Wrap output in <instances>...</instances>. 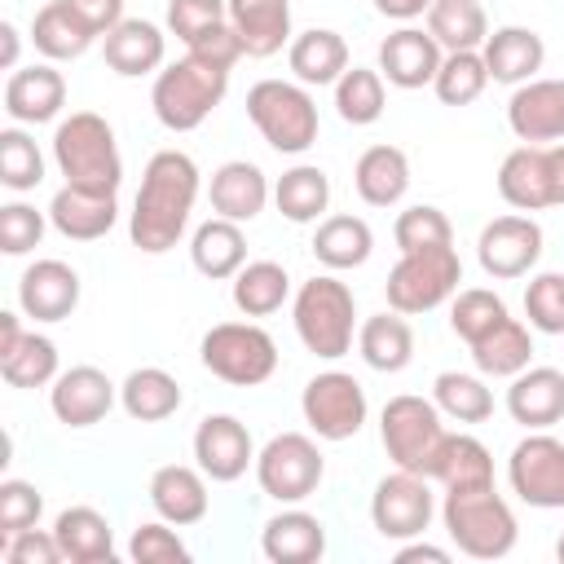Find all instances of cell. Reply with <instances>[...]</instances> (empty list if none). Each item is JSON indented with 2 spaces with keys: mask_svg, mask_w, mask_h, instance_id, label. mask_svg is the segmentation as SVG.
I'll return each mask as SVG.
<instances>
[{
  "mask_svg": "<svg viewBox=\"0 0 564 564\" xmlns=\"http://www.w3.org/2000/svg\"><path fill=\"white\" fill-rule=\"evenodd\" d=\"M93 40H97V31L66 0H48L31 22V44L48 62H75V57H84L93 48Z\"/></svg>",
  "mask_w": 564,
  "mask_h": 564,
  "instance_id": "836d02e7",
  "label": "cell"
},
{
  "mask_svg": "<svg viewBox=\"0 0 564 564\" xmlns=\"http://www.w3.org/2000/svg\"><path fill=\"white\" fill-rule=\"evenodd\" d=\"M44 511V494L31 480H0V538L35 529Z\"/></svg>",
  "mask_w": 564,
  "mask_h": 564,
  "instance_id": "816d5d0a",
  "label": "cell"
},
{
  "mask_svg": "<svg viewBox=\"0 0 564 564\" xmlns=\"http://www.w3.org/2000/svg\"><path fill=\"white\" fill-rule=\"evenodd\" d=\"M185 53H189V57H198L203 66H216V70H234V66H238V57H247V48H242V40H238V31H234L229 22H220V26L203 31L198 40H189V44H185Z\"/></svg>",
  "mask_w": 564,
  "mask_h": 564,
  "instance_id": "9f6ffc18",
  "label": "cell"
},
{
  "mask_svg": "<svg viewBox=\"0 0 564 564\" xmlns=\"http://www.w3.org/2000/svg\"><path fill=\"white\" fill-rule=\"evenodd\" d=\"M392 238H397L401 251L449 247V242H454V225H449V216H445L441 207H432V203H414V207H405V212L397 216Z\"/></svg>",
  "mask_w": 564,
  "mask_h": 564,
  "instance_id": "681fc988",
  "label": "cell"
},
{
  "mask_svg": "<svg viewBox=\"0 0 564 564\" xmlns=\"http://www.w3.org/2000/svg\"><path fill=\"white\" fill-rule=\"evenodd\" d=\"M273 203L291 225H313L322 220V212L330 207V176L317 163H295L278 176L273 185Z\"/></svg>",
  "mask_w": 564,
  "mask_h": 564,
  "instance_id": "74e56055",
  "label": "cell"
},
{
  "mask_svg": "<svg viewBox=\"0 0 564 564\" xmlns=\"http://www.w3.org/2000/svg\"><path fill=\"white\" fill-rule=\"evenodd\" d=\"M194 463L216 485L247 476V467H256V445H251L247 423L234 414H207L194 427Z\"/></svg>",
  "mask_w": 564,
  "mask_h": 564,
  "instance_id": "2e32d148",
  "label": "cell"
},
{
  "mask_svg": "<svg viewBox=\"0 0 564 564\" xmlns=\"http://www.w3.org/2000/svg\"><path fill=\"white\" fill-rule=\"evenodd\" d=\"M115 397H119V388L97 366H70L48 388V405H53L57 423H66V427H93V423H101L110 414Z\"/></svg>",
  "mask_w": 564,
  "mask_h": 564,
  "instance_id": "ac0fdd59",
  "label": "cell"
},
{
  "mask_svg": "<svg viewBox=\"0 0 564 564\" xmlns=\"http://www.w3.org/2000/svg\"><path fill=\"white\" fill-rule=\"evenodd\" d=\"M44 181V154L22 128L0 132V185L13 194H26Z\"/></svg>",
  "mask_w": 564,
  "mask_h": 564,
  "instance_id": "c3c4849f",
  "label": "cell"
},
{
  "mask_svg": "<svg viewBox=\"0 0 564 564\" xmlns=\"http://www.w3.org/2000/svg\"><path fill=\"white\" fill-rule=\"evenodd\" d=\"M555 555H560V564H564V533H560V542H555Z\"/></svg>",
  "mask_w": 564,
  "mask_h": 564,
  "instance_id": "e7e4bbea",
  "label": "cell"
},
{
  "mask_svg": "<svg viewBox=\"0 0 564 564\" xmlns=\"http://www.w3.org/2000/svg\"><path fill=\"white\" fill-rule=\"evenodd\" d=\"M441 524L467 560H502L516 551V538H520L516 511L494 485L449 489L441 502Z\"/></svg>",
  "mask_w": 564,
  "mask_h": 564,
  "instance_id": "3957f363",
  "label": "cell"
},
{
  "mask_svg": "<svg viewBox=\"0 0 564 564\" xmlns=\"http://www.w3.org/2000/svg\"><path fill=\"white\" fill-rule=\"evenodd\" d=\"M22 335H26V330H22V317L4 308V313H0V357H4V352H13Z\"/></svg>",
  "mask_w": 564,
  "mask_h": 564,
  "instance_id": "be15d7a7",
  "label": "cell"
},
{
  "mask_svg": "<svg viewBox=\"0 0 564 564\" xmlns=\"http://www.w3.org/2000/svg\"><path fill=\"white\" fill-rule=\"evenodd\" d=\"M322 476H326V458H322L317 441L304 432H278L256 454V480L273 502L295 507V502L313 498Z\"/></svg>",
  "mask_w": 564,
  "mask_h": 564,
  "instance_id": "30bf717a",
  "label": "cell"
},
{
  "mask_svg": "<svg viewBox=\"0 0 564 564\" xmlns=\"http://www.w3.org/2000/svg\"><path fill=\"white\" fill-rule=\"evenodd\" d=\"M18 44H22L18 26L13 22H0V66L4 70H18Z\"/></svg>",
  "mask_w": 564,
  "mask_h": 564,
  "instance_id": "6125c7cd",
  "label": "cell"
},
{
  "mask_svg": "<svg viewBox=\"0 0 564 564\" xmlns=\"http://www.w3.org/2000/svg\"><path fill=\"white\" fill-rule=\"evenodd\" d=\"M291 322L300 344L322 357V361H339L344 352H352V335H357V300L352 286L339 282L335 273H317L308 278L295 300H291Z\"/></svg>",
  "mask_w": 564,
  "mask_h": 564,
  "instance_id": "277c9868",
  "label": "cell"
},
{
  "mask_svg": "<svg viewBox=\"0 0 564 564\" xmlns=\"http://www.w3.org/2000/svg\"><path fill=\"white\" fill-rule=\"evenodd\" d=\"M260 551L269 564H317L326 555V524L300 507L278 511L260 529Z\"/></svg>",
  "mask_w": 564,
  "mask_h": 564,
  "instance_id": "cb8c5ba5",
  "label": "cell"
},
{
  "mask_svg": "<svg viewBox=\"0 0 564 564\" xmlns=\"http://www.w3.org/2000/svg\"><path fill=\"white\" fill-rule=\"evenodd\" d=\"M432 516H436V498H432L427 476H414V471H401L397 467L370 494V524L388 542L423 538L427 524H432Z\"/></svg>",
  "mask_w": 564,
  "mask_h": 564,
  "instance_id": "4fadbf2b",
  "label": "cell"
},
{
  "mask_svg": "<svg viewBox=\"0 0 564 564\" xmlns=\"http://www.w3.org/2000/svg\"><path fill=\"white\" fill-rule=\"evenodd\" d=\"M119 405L137 423H163L181 410V383L159 366H141L119 383Z\"/></svg>",
  "mask_w": 564,
  "mask_h": 564,
  "instance_id": "f35d334b",
  "label": "cell"
},
{
  "mask_svg": "<svg viewBox=\"0 0 564 564\" xmlns=\"http://www.w3.org/2000/svg\"><path fill=\"white\" fill-rule=\"evenodd\" d=\"M207 198H212V212L225 216V220H238V225L256 220L269 203V176L251 159H229L212 172Z\"/></svg>",
  "mask_w": 564,
  "mask_h": 564,
  "instance_id": "83f0119b",
  "label": "cell"
},
{
  "mask_svg": "<svg viewBox=\"0 0 564 564\" xmlns=\"http://www.w3.org/2000/svg\"><path fill=\"white\" fill-rule=\"evenodd\" d=\"M198 357L216 379L234 388H256L278 370V344L256 322H216L203 335Z\"/></svg>",
  "mask_w": 564,
  "mask_h": 564,
  "instance_id": "9c48e42d",
  "label": "cell"
},
{
  "mask_svg": "<svg viewBox=\"0 0 564 564\" xmlns=\"http://www.w3.org/2000/svg\"><path fill=\"white\" fill-rule=\"evenodd\" d=\"M524 317L542 335H564V273H533L524 286Z\"/></svg>",
  "mask_w": 564,
  "mask_h": 564,
  "instance_id": "f907efd6",
  "label": "cell"
},
{
  "mask_svg": "<svg viewBox=\"0 0 564 564\" xmlns=\"http://www.w3.org/2000/svg\"><path fill=\"white\" fill-rule=\"evenodd\" d=\"M445 414L436 410V401L427 397H414V392H401V397H388L383 414H379V441L388 449V458L401 467V471H414V476H432V463H436V449L445 441Z\"/></svg>",
  "mask_w": 564,
  "mask_h": 564,
  "instance_id": "ba28073f",
  "label": "cell"
},
{
  "mask_svg": "<svg viewBox=\"0 0 564 564\" xmlns=\"http://www.w3.org/2000/svg\"><path fill=\"white\" fill-rule=\"evenodd\" d=\"M507 485L524 507L560 511L564 507V441L529 432L507 458Z\"/></svg>",
  "mask_w": 564,
  "mask_h": 564,
  "instance_id": "5bb4252c",
  "label": "cell"
},
{
  "mask_svg": "<svg viewBox=\"0 0 564 564\" xmlns=\"http://www.w3.org/2000/svg\"><path fill=\"white\" fill-rule=\"evenodd\" d=\"M419 560H427V564H449V551H445V546H432V542L410 538V542L397 551V564H419Z\"/></svg>",
  "mask_w": 564,
  "mask_h": 564,
  "instance_id": "91938a15",
  "label": "cell"
},
{
  "mask_svg": "<svg viewBox=\"0 0 564 564\" xmlns=\"http://www.w3.org/2000/svg\"><path fill=\"white\" fill-rule=\"evenodd\" d=\"M432 401L454 423H485L494 414V392L485 388V379L463 370H441L432 383Z\"/></svg>",
  "mask_w": 564,
  "mask_h": 564,
  "instance_id": "7bdbcfd3",
  "label": "cell"
},
{
  "mask_svg": "<svg viewBox=\"0 0 564 564\" xmlns=\"http://www.w3.org/2000/svg\"><path fill=\"white\" fill-rule=\"evenodd\" d=\"M427 31L445 53H463V48H480L489 40V18H485L480 0H432Z\"/></svg>",
  "mask_w": 564,
  "mask_h": 564,
  "instance_id": "b9f144b4",
  "label": "cell"
},
{
  "mask_svg": "<svg viewBox=\"0 0 564 564\" xmlns=\"http://www.w3.org/2000/svg\"><path fill=\"white\" fill-rule=\"evenodd\" d=\"M480 57H485L494 84L520 88V84L538 79L542 62H546V44H542V35L529 31V26H498V31H489V40L480 44Z\"/></svg>",
  "mask_w": 564,
  "mask_h": 564,
  "instance_id": "d4e9b609",
  "label": "cell"
},
{
  "mask_svg": "<svg viewBox=\"0 0 564 564\" xmlns=\"http://www.w3.org/2000/svg\"><path fill=\"white\" fill-rule=\"evenodd\" d=\"M0 375H4L9 388H44V383H53L62 375L57 370V344L48 335L26 330L18 339V348L0 357Z\"/></svg>",
  "mask_w": 564,
  "mask_h": 564,
  "instance_id": "f6af8a7d",
  "label": "cell"
},
{
  "mask_svg": "<svg viewBox=\"0 0 564 564\" xmlns=\"http://www.w3.org/2000/svg\"><path fill=\"white\" fill-rule=\"evenodd\" d=\"M427 480H436L445 494H449V489H485V485H494V458H489V449H485L476 436H467V432H445Z\"/></svg>",
  "mask_w": 564,
  "mask_h": 564,
  "instance_id": "e575fe53",
  "label": "cell"
},
{
  "mask_svg": "<svg viewBox=\"0 0 564 564\" xmlns=\"http://www.w3.org/2000/svg\"><path fill=\"white\" fill-rule=\"evenodd\" d=\"M300 414L313 427V436L322 441H348L361 432L370 405H366V388L348 375V370H322L304 383L300 392Z\"/></svg>",
  "mask_w": 564,
  "mask_h": 564,
  "instance_id": "7c38bea8",
  "label": "cell"
},
{
  "mask_svg": "<svg viewBox=\"0 0 564 564\" xmlns=\"http://www.w3.org/2000/svg\"><path fill=\"white\" fill-rule=\"evenodd\" d=\"M53 533H57L62 555H66L70 564H101V560H115V533H110V520H106L97 507H66V511H57Z\"/></svg>",
  "mask_w": 564,
  "mask_h": 564,
  "instance_id": "d590c367",
  "label": "cell"
},
{
  "mask_svg": "<svg viewBox=\"0 0 564 564\" xmlns=\"http://www.w3.org/2000/svg\"><path fill=\"white\" fill-rule=\"evenodd\" d=\"M115 220H119L115 194H88V189L62 185L48 203V225L70 242H97L115 229Z\"/></svg>",
  "mask_w": 564,
  "mask_h": 564,
  "instance_id": "484cf974",
  "label": "cell"
},
{
  "mask_svg": "<svg viewBox=\"0 0 564 564\" xmlns=\"http://www.w3.org/2000/svg\"><path fill=\"white\" fill-rule=\"evenodd\" d=\"M375 251V234L361 216H326L313 234V256L326 269H361Z\"/></svg>",
  "mask_w": 564,
  "mask_h": 564,
  "instance_id": "60d3db41",
  "label": "cell"
},
{
  "mask_svg": "<svg viewBox=\"0 0 564 564\" xmlns=\"http://www.w3.org/2000/svg\"><path fill=\"white\" fill-rule=\"evenodd\" d=\"M502 317H507L502 295H498V291H485V286H467V291H458L454 304H449V330H454L467 348H471L480 335H489Z\"/></svg>",
  "mask_w": 564,
  "mask_h": 564,
  "instance_id": "7dc6e473",
  "label": "cell"
},
{
  "mask_svg": "<svg viewBox=\"0 0 564 564\" xmlns=\"http://www.w3.org/2000/svg\"><path fill=\"white\" fill-rule=\"evenodd\" d=\"M128 555L137 564H189V546L167 529V520L163 524H141L128 542Z\"/></svg>",
  "mask_w": 564,
  "mask_h": 564,
  "instance_id": "11a10c76",
  "label": "cell"
},
{
  "mask_svg": "<svg viewBox=\"0 0 564 564\" xmlns=\"http://www.w3.org/2000/svg\"><path fill=\"white\" fill-rule=\"evenodd\" d=\"M225 93H229V70L203 66L198 57L185 53L181 62H172L154 75L150 106L167 132H194L225 101Z\"/></svg>",
  "mask_w": 564,
  "mask_h": 564,
  "instance_id": "5b68a950",
  "label": "cell"
},
{
  "mask_svg": "<svg viewBox=\"0 0 564 564\" xmlns=\"http://www.w3.org/2000/svg\"><path fill=\"white\" fill-rule=\"evenodd\" d=\"M53 163L66 176V185L88 189V194H119L123 185V159H119L115 128L93 110H75L57 123Z\"/></svg>",
  "mask_w": 564,
  "mask_h": 564,
  "instance_id": "7a4b0ae2",
  "label": "cell"
},
{
  "mask_svg": "<svg viewBox=\"0 0 564 564\" xmlns=\"http://www.w3.org/2000/svg\"><path fill=\"white\" fill-rule=\"evenodd\" d=\"M375 9H379L383 18H392V22H410V18L427 13L432 0H375Z\"/></svg>",
  "mask_w": 564,
  "mask_h": 564,
  "instance_id": "94428289",
  "label": "cell"
},
{
  "mask_svg": "<svg viewBox=\"0 0 564 564\" xmlns=\"http://www.w3.org/2000/svg\"><path fill=\"white\" fill-rule=\"evenodd\" d=\"M229 26L238 31L247 57H273L291 44V0H225Z\"/></svg>",
  "mask_w": 564,
  "mask_h": 564,
  "instance_id": "f1b7e54d",
  "label": "cell"
},
{
  "mask_svg": "<svg viewBox=\"0 0 564 564\" xmlns=\"http://www.w3.org/2000/svg\"><path fill=\"white\" fill-rule=\"evenodd\" d=\"M229 295H234V308H238L242 317H269V313H278V308L286 304L291 278H286V269H282L278 260H247V264L234 273Z\"/></svg>",
  "mask_w": 564,
  "mask_h": 564,
  "instance_id": "ab89813d",
  "label": "cell"
},
{
  "mask_svg": "<svg viewBox=\"0 0 564 564\" xmlns=\"http://www.w3.org/2000/svg\"><path fill=\"white\" fill-rule=\"evenodd\" d=\"M44 238V212L31 203H4L0 207V251L4 256H26Z\"/></svg>",
  "mask_w": 564,
  "mask_h": 564,
  "instance_id": "f5cc1de1",
  "label": "cell"
},
{
  "mask_svg": "<svg viewBox=\"0 0 564 564\" xmlns=\"http://www.w3.org/2000/svg\"><path fill=\"white\" fill-rule=\"evenodd\" d=\"M101 57L123 79L159 75L163 57H167V35H163V26H154L145 18H123L115 31L101 35Z\"/></svg>",
  "mask_w": 564,
  "mask_h": 564,
  "instance_id": "7402d4cb",
  "label": "cell"
},
{
  "mask_svg": "<svg viewBox=\"0 0 564 564\" xmlns=\"http://www.w3.org/2000/svg\"><path fill=\"white\" fill-rule=\"evenodd\" d=\"M489 84V66L480 57V48H463V53H445L441 70L432 79L441 106H471Z\"/></svg>",
  "mask_w": 564,
  "mask_h": 564,
  "instance_id": "bcb514c9",
  "label": "cell"
},
{
  "mask_svg": "<svg viewBox=\"0 0 564 564\" xmlns=\"http://www.w3.org/2000/svg\"><path fill=\"white\" fill-rule=\"evenodd\" d=\"M66 106V79L53 62L18 66L4 84V115L13 123H48Z\"/></svg>",
  "mask_w": 564,
  "mask_h": 564,
  "instance_id": "44dd1931",
  "label": "cell"
},
{
  "mask_svg": "<svg viewBox=\"0 0 564 564\" xmlns=\"http://www.w3.org/2000/svg\"><path fill=\"white\" fill-rule=\"evenodd\" d=\"M388 106V93H383V75L370 70V66H348L339 79H335V110L344 123L352 128H366L383 115Z\"/></svg>",
  "mask_w": 564,
  "mask_h": 564,
  "instance_id": "ee69618b",
  "label": "cell"
},
{
  "mask_svg": "<svg viewBox=\"0 0 564 564\" xmlns=\"http://www.w3.org/2000/svg\"><path fill=\"white\" fill-rule=\"evenodd\" d=\"M507 414H511V423H520L529 432H546L551 423H560L564 419V370L524 366L520 375H511Z\"/></svg>",
  "mask_w": 564,
  "mask_h": 564,
  "instance_id": "ffe728a7",
  "label": "cell"
},
{
  "mask_svg": "<svg viewBox=\"0 0 564 564\" xmlns=\"http://www.w3.org/2000/svg\"><path fill=\"white\" fill-rule=\"evenodd\" d=\"M220 22H229V4L225 0H167V31L181 44L198 40L203 31H212Z\"/></svg>",
  "mask_w": 564,
  "mask_h": 564,
  "instance_id": "db71d44e",
  "label": "cell"
},
{
  "mask_svg": "<svg viewBox=\"0 0 564 564\" xmlns=\"http://www.w3.org/2000/svg\"><path fill=\"white\" fill-rule=\"evenodd\" d=\"M445 48L432 40V31L419 26H401L379 44V75L392 88H423L436 79Z\"/></svg>",
  "mask_w": 564,
  "mask_h": 564,
  "instance_id": "603a6c76",
  "label": "cell"
},
{
  "mask_svg": "<svg viewBox=\"0 0 564 564\" xmlns=\"http://www.w3.org/2000/svg\"><path fill=\"white\" fill-rule=\"evenodd\" d=\"M507 123L524 145L564 141V79H529L507 101Z\"/></svg>",
  "mask_w": 564,
  "mask_h": 564,
  "instance_id": "d6986e66",
  "label": "cell"
},
{
  "mask_svg": "<svg viewBox=\"0 0 564 564\" xmlns=\"http://www.w3.org/2000/svg\"><path fill=\"white\" fill-rule=\"evenodd\" d=\"M247 119L278 154H304L317 141V101L295 79H260L247 88Z\"/></svg>",
  "mask_w": 564,
  "mask_h": 564,
  "instance_id": "8992f818",
  "label": "cell"
},
{
  "mask_svg": "<svg viewBox=\"0 0 564 564\" xmlns=\"http://www.w3.org/2000/svg\"><path fill=\"white\" fill-rule=\"evenodd\" d=\"M97 35H106V31H115L119 22H123V0H66Z\"/></svg>",
  "mask_w": 564,
  "mask_h": 564,
  "instance_id": "680465c9",
  "label": "cell"
},
{
  "mask_svg": "<svg viewBox=\"0 0 564 564\" xmlns=\"http://www.w3.org/2000/svg\"><path fill=\"white\" fill-rule=\"evenodd\" d=\"M207 476L203 467H185V463H167L150 476V507L159 511V520L185 529L198 524L207 516Z\"/></svg>",
  "mask_w": 564,
  "mask_h": 564,
  "instance_id": "4316f807",
  "label": "cell"
},
{
  "mask_svg": "<svg viewBox=\"0 0 564 564\" xmlns=\"http://www.w3.org/2000/svg\"><path fill=\"white\" fill-rule=\"evenodd\" d=\"M352 189L366 207H392L410 189V159L401 145H370L352 163Z\"/></svg>",
  "mask_w": 564,
  "mask_h": 564,
  "instance_id": "f546056e",
  "label": "cell"
},
{
  "mask_svg": "<svg viewBox=\"0 0 564 564\" xmlns=\"http://www.w3.org/2000/svg\"><path fill=\"white\" fill-rule=\"evenodd\" d=\"M458 282H463V260H458L454 242L423 247V251H401V260L392 264V273L383 282V295H388V308L414 317V313H432L445 300H454Z\"/></svg>",
  "mask_w": 564,
  "mask_h": 564,
  "instance_id": "52a82bcc",
  "label": "cell"
},
{
  "mask_svg": "<svg viewBox=\"0 0 564 564\" xmlns=\"http://www.w3.org/2000/svg\"><path fill=\"white\" fill-rule=\"evenodd\" d=\"M471 361H476L480 375H494V379L520 375L533 361V335H529V326L507 313L489 335H480L471 344Z\"/></svg>",
  "mask_w": 564,
  "mask_h": 564,
  "instance_id": "8d00e7d4",
  "label": "cell"
},
{
  "mask_svg": "<svg viewBox=\"0 0 564 564\" xmlns=\"http://www.w3.org/2000/svg\"><path fill=\"white\" fill-rule=\"evenodd\" d=\"M198 198V163L185 150H159L150 154L141 172V189L132 198L128 238L145 256H163L181 242L189 212Z\"/></svg>",
  "mask_w": 564,
  "mask_h": 564,
  "instance_id": "6da1fadb",
  "label": "cell"
},
{
  "mask_svg": "<svg viewBox=\"0 0 564 564\" xmlns=\"http://www.w3.org/2000/svg\"><path fill=\"white\" fill-rule=\"evenodd\" d=\"M542 256V225L533 216H498L476 238V260L494 282L524 278Z\"/></svg>",
  "mask_w": 564,
  "mask_h": 564,
  "instance_id": "9a60e30c",
  "label": "cell"
},
{
  "mask_svg": "<svg viewBox=\"0 0 564 564\" xmlns=\"http://www.w3.org/2000/svg\"><path fill=\"white\" fill-rule=\"evenodd\" d=\"M286 62H291V75L304 84V88H322V84H335L344 70H348V40L330 26H313V31H300L286 48Z\"/></svg>",
  "mask_w": 564,
  "mask_h": 564,
  "instance_id": "4dcf8cb0",
  "label": "cell"
},
{
  "mask_svg": "<svg viewBox=\"0 0 564 564\" xmlns=\"http://www.w3.org/2000/svg\"><path fill=\"white\" fill-rule=\"evenodd\" d=\"M357 352L370 370L379 375H397L414 361V330L405 322V313H375L357 326Z\"/></svg>",
  "mask_w": 564,
  "mask_h": 564,
  "instance_id": "d6a6232c",
  "label": "cell"
},
{
  "mask_svg": "<svg viewBox=\"0 0 564 564\" xmlns=\"http://www.w3.org/2000/svg\"><path fill=\"white\" fill-rule=\"evenodd\" d=\"M498 194L516 212L564 207V141L516 145L498 167Z\"/></svg>",
  "mask_w": 564,
  "mask_h": 564,
  "instance_id": "8fae6325",
  "label": "cell"
},
{
  "mask_svg": "<svg viewBox=\"0 0 564 564\" xmlns=\"http://www.w3.org/2000/svg\"><path fill=\"white\" fill-rule=\"evenodd\" d=\"M189 260L203 278L212 282H229L242 264H247V238H242V225L238 220H225V216H212L194 229L189 238Z\"/></svg>",
  "mask_w": 564,
  "mask_h": 564,
  "instance_id": "1f68e13d",
  "label": "cell"
},
{
  "mask_svg": "<svg viewBox=\"0 0 564 564\" xmlns=\"http://www.w3.org/2000/svg\"><path fill=\"white\" fill-rule=\"evenodd\" d=\"M4 560L9 564H62V542L53 529H22L4 538Z\"/></svg>",
  "mask_w": 564,
  "mask_h": 564,
  "instance_id": "6f0895ef",
  "label": "cell"
},
{
  "mask_svg": "<svg viewBox=\"0 0 564 564\" xmlns=\"http://www.w3.org/2000/svg\"><path fill=\"white\" fill-rule=\"evenodd\" d=\"M18 308L35 322H66L79 308V273L66 260H35L18 278Z\"/></svg>",
  "mask_w": 564,
  "mask_h": 564,
  "instance_id": "e0dca14e",
  "label": "cell"
}]
</instances>
